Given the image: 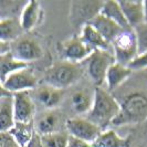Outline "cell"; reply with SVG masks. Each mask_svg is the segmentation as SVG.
I'll list each match as a JSON object with an SVG mask.
<instances>
[{
  "instance_id": "cell-1",
  "label": "cell",
  "mask_w": 147,
  "mask_h": 147,
  "mask_svg": "<svg viewBox=\"0 0 147 147\" xmlns=\"http://www.w3.org/2000/svg\"><path fill=\"white\" fill-rule=\"evenodd\" d=\"M118 101L105 88H95L92 109L88 113V119L97 125L102 131L113 123L119 113Z\"/></svg>"
},
{
  "instance_id": "cell-2",
  "label": "cell",
  "mask_w": 147,
  "mask_h": 147,
  "mask_svg": "<svg viewBox=\"0 0 147 147\" xmlns=\"http://www.w3.org/2000/svg\"><path fill=\"white\" fill-rule=\"evenodd\" d=\"M119 103L121 110L112 125L123 126L138 124L147 118V95L142 92H133L123 97Z\"/></svg>"
},
{
  "instance_id": "cell-3",
  "label": "cell",
  "mask_w": 147,
  "mask_h": 147,
  "mask_svg": "<svg viewBox=\"0 0 147 147\" xmlns=\"http://www.w3.org/2000/svg\"><path fill=\"white\" fill-rule=\"evenodd\" d=\"M82 75V69L78 63L66 61L58 62L47 71L44 75V84L55 88L64 90L71 86Z\"/></svg>"
},
{
  "instance_id": "cell-4",
  "label": "cell",
  "mask_w": 147,
  "mask_h": 147,
  "mask_svg": "<svg viewBox=\"0 0 147 147\" xmlns=\"http://www.w3.org/2000/svg\"><path fill=\"white\" fill-rule=\"evenodd\" d=\"M101 0H73L70 3L69 20L72 28L80 32V30L88 24L97 15H100L103 7Z\"/></svg>"
},
{
  "instance_id": "cell-5",
  "label": "cell",
  "mask_w": 147,
  "mask_h": 147,
  "mask_svg": "<svg viewBox=\"0 0 147 147\" xmlns=\"http://www.w3.org/2000/svg\"><path fill=\"white\" fill-rule=\"evenodd\" d=\"M85 61L88 78L96 88H101L105 83V75L109 67L115 63L112 50H94Z\"/></svg>"
},
{
  "instance_id": "cell-6",
  "label": "cell",
  "mask_w": 147,
  "mask_h": 147,
  "mask_svg": "<svg viewBox=\"0 0 147 147\" xmlns=\"http://www.w3.org/2000/svg\"><path fill=\"white\" fill-rule=\"evenodd\" d=\"M112 52L115 62L124 66H128L137 54V42L133 29L123 30L112 42Z\"/></svg>"
},
{
  "instance_id": "cell-7",
  "label": "cell",
  "mask_w": 147,
  "mask_h": 147,
  "mask_svg": "<svg viewBox=\"0 0 147 147\" xmlns=\"http://www.w3.org/2000/svg\"><path fill=\"white\" fill-rule=\"evenodd\" d=\"M10 54L16 60L29 64L30 62L41 59L43 50L36 40L30 38H20L11 43Z\"/></svg>"
},
{
  "instance_id": "cell-8",
  "label": "cell",
  "mask_w": 147,
  "mask_h": 147,
  "mask_svg": "<svg viewBox=\"0 0 147 147\" xmlns=\"http://www.w3.org/2000/svg\"><path fill=\"white\" fill-rule=\"evenodd\" d=\"M58 51L63 61L78 63V64L85 61L90 57V54L93 52L88 45H85L82 42L79 36H74L61 42L58 45Z\"/></svg>"
},
{
  "instance_id": "cell-9",
  "label": "cell",
  "mask_w": 147,
  "mask_h": 147,
  "mask_svg": "<svg viewBox=\"0 0 147 147\" xmlns=\"http://www.w3.org/2000/svg\"><path fill=\"white\" fill-rule=\"evenodd\" d=\"M65 128L70 136L91 144L102 132V129L94 123L88 121V118L82 117L69 118L65 122Z\"/></svg>"
},
{
  "instance_id": "cell-10",
  "label": "cell",
  "mask_w": 147,
  "mask_h": 147,
  "mask_svg": "<svg viewBox=\"0 0 147 147\" xmlns=\"http://www.w3.org/2000/svg\"><path fill=\"white\" fill-rule=\"evenodd\" d=\"M37 86V78L33 71L26 67L10 74L3 82V88L11 94L19 92H28Z\"/></svg>"
},
{
  "instance_id": "cell-11",
  "label": "cell",
  "mask_w": 147,
  "mask_h": 147,
  "mask_svg": "<svg viewBox=\"0 0 147 147\" xmlns=\"http://www.w3.org/2000/svg\"><path fill=\"white\" fill-rule=\"evenodd\" d=\"M16 123H31L36 112V106L28 92H19L12 95Z\"/></svg>"
},
{
  "instance_id": "cell-12",
  "label": "cell",
  "mask_w": 147,
  "mask_h": 147,
  "mask_svg": "<svg viewBox=\"0 0 147 147\" xmlns=\"http://www.w3.org/2000/svg\"><path fill=\"white\" fill-rule=\"evenodd\" d=\"M42 18V8L36 0H30L22 8L19 24L23 31L33 30L41 21Z\"/></svg>"
},
{
  "instance_id": "cell-13",
  "label": "cell",
  "mask_w": 147,
  "mask_h": 147,
  "mask_svg": "<svg viewBox=\"0 0 147 147\" xmlns=\"http://www.w3.org/2000/svg\"><path fill=\"white\" fill-rule=\"evenodd\" d=\"M64 97V90L55 88L50 85L43 84L37 90L36 98L39 103L48 111L55 110Z\"/></svg>"
},
{
  "instance_id": "cell-14",
  "label": "cell",
  "mask_w": 147,
  "mask_h": 147,
  "mask_svg": "<svg viewBox=\"0 0 147 147\" xmlns=\"http://www.w3.org/2000/svg\"><path fill=\"white\" fill-rule=\"evenodd\" d=\"M133 74V70L129 66H124L118 63H113L109 67L105 75V83L109 92H113L116 88H121L129 76Z\"/></svg>"
},
{
  "instance_id": "cell-15",
  "label": "cell",
  "mask_w": 147,
  "mask_h": 147,
  "mask_svg": "<svg viewBox=\"0 0 147 147\" xmlns=\"http://www.w3.org/2000/svg\"><path fill=\"white\" fill-rule=\"evenodd\" d=\"M88 24L92 26L102 36L104 40L107 41L110 44H112V42L115 40V38L123 31V29L119 26H117L115 22H113L101 13L96 16Z\"/></svg>"
},
{
  "instance_id": "cell-16",
  "label": "cell",
  "mask_w": 147,
  "mask_h": 147,
  "mask_svg": "<svg viewBox=\"0 0 147 147\" xmlns=\"http://www.w3.org/2000/svg\"><path fill=\"white\" fill-rule=\"evenodd\" d=\"M61 115L57 111H47L38 116L36 122V129L40 136L49 135L59 132Z\"/></svg>"
},
{
  "instance_id": "cell-17",
  "label": "cell",
  "mask_w": 147,
  "mask_h": 147,
  "mask_svg": "<svg viewBox=\"0 0 147 147\" xmlns=\"http://www.w3.org/2000/svg\"><path fill=\"white\" fill-rule=\"evenodd\" d=\"M79 38L92 51H94V50H112V45L107 41H105L102 38V36L90 24H85L80 30Z\"/></svg>"
},
{
  "instance_id": "cell-18",
  "label": "cell",
  "mask_w": 147,
  "mask_h": 147,
  "mask_svg": "<svg viewBox=\"0 0 147 147\" xmlns=\"http://www.w3.org/2000/svg\"><path fill=\"white\" fill-rule=\"evenodd\" d=\"M118 5L122 9L131 28H135L144 21L143 13V1H133V0H121Z\"/></svg>"
},
{
  "instance_id": "cell-19",
  "label": "cell",
  "mask_w": 147,
  "mask_h": 147,
  "mask_svg": "<svg viewBox=\"0 0 147 147\" xmlns=\"http://www.w3.org/2000/svg\"><path fill=\"white\" fill-rule=\"evenodd\" d=\"M15 123L12 95L0 98V133H8Z\"/></svg>"
},
{
  "instance_id": "cell-20",
  "label": "cell",
  "mask_w": 147,
  "mask_h": 147,
  "mask_svg": "<svg viewBox=\"0 0 147 147\" xmlns=\"http://www.w3.org/2000/svg\"><path fill=\"white\" fill-rule=\"evenodd\" d=\"M94 92L88 90H78L71 96V107L76 114H88L92 109Z\"/></svg>"
},
{
  "instance_id": "cell-21",
  "label": "cell",
  "mask_w": 147,
  "mask_h": 147,
  "mask_svg": "<svg viewBox=\"0 0 147 147\" xmlns=\"http://www.w3.org/2000/svg\"><path fill=\"white\" fill-rule=\"evenodd\" d=\"M100 13L105 16L106 18H109L113 22H115L123 30L132 29L129 27L127 20L125 19V16H124L122 9H121L119 5H118V1H114V0L104 1L103 7L101 9V12Z\"/></svg>"
},
{
  "instance_id": "cell-22",
  "label": "cell",
  "mask_w": 147,
  "mask_h": 147,
  "mask_svg": "<svg viewBox=\"0 0 147 147\" xmlns=\"http://www.w3.org/2000/svg\"><path fill=\"white\" fill-rule=\"evenodd\" d=\"M92 147H128V140L121 137L113 129H105L92 143Z\"/></svg>"
},
{
  "instance_id": "cell-23",
  "label": "cell",
  "mask_w": 147,
  "mask_h": 147,
  "mask_svg": "<svg viewBox=\"0 0 147 147\" xmlns=\"http://www.w3.org/2000/svg\"><path fill=\"white\" fill-rule=\"evenodd\" d=\"M9 134L13 138L19 147H26L34 134V125L31 123H15L13 127L9 131Z\"/></svg>"
},
{
  "instance_id": "cell-24",
  "label": "cell",
  "mask_w": 147,
  "mask_h": 147,
  "mask_svg": "<svg viewBox=\"0 0 147 147\" xmlns=\"http://www.w3.org/2000/svg\"><path fill=\"white\" fill-rule=\"evenodd\" d=\"M29 64L20 62L15 58H12V55L10 54V52L8 54L1 55L0 57V82L3 84V82L7 80V78L10 74L15 73L19 70L28 67Z\"/></svg>"
},
{
  "instance_id": "cell-25",
  "label": "cell",
  "mask_w": 147,
  "mask_h": 147,
  "mask_svg": "<svg viewBox=\"0 0 147 147\" xmlns=\"http://www.w3.org/2000/svg\"><path fill=\"white\" fill-rule=\"evenodd\" d=\"M20 24L13 19H6L0 21V41L9 42L16 41L20 33Z\"/></svg>"
},
{
  "instance_id": "cell-26",
  "label": "cell",
  "mask_w": 147,
  "mask_h": 147,
  "mask_svg": "<svg viewBox=\"0 0 147 147\" xmlns=\"http://www.w3.org/2000/svg\"><path fill=\"white\" fill-rule=\"evenodd\" d=\"M69 134L65 132H57L41 136L43 147H66Z\"/></svg>"
},
{
  "instance_id": "cell-27",
  "label": "cell",
  "mask_w": 147,
  "mask_h": 147,
  "mask_svg": "<svg viewBox=\"0 0 147 147\" xmlns=\"http://www.w3.org/2000/svg\"><path fill=\"white\" fill-rule=\"evenodd\" d=\"M133 31L137 42V54L140 55L147 52V22H143L136 26L133 28Z\"/></svg>"
},
{
  "instance_id": "cell-28",
  "label": "cell",
  "mask_w": 147,
  "mask_h": 147,
  "mask_svg": "<svg viewBox=\"0 0 147 147\" xmlns=\"http://www.w3.org/2000/svg\"><path fill=\"white\" fill-rule=\"evenodd\" d=\"M128 66L132 69L133 71H134V70H143V69L147 67V52L137 55V57L131 62V64Z\"/></svg>"
},
{
  "instance_id": "cell-29",
  "label": "cell",
  "mask_w": 147,
  "mask_h": 147,
  "mask_svg": "<svg viewBox=\"0 0 147 147\" xmlns=\"http://www.w3.org/2000/svg\"><path fill=\"white\" fill-rule=\"evenodd\" d=\"M66 147H92V144L88 143V142H84V140H79V138H75L73 136H70L69 135V140H67Z\"/></svg>"
},
{
  "instance_id": "cell-30",
  "label": "cell",
  "mask_w": 147,
  "mask_h": 147,
  "mask_svg": "<svg viewBox=\"0 0 147 147\" xmlns=\"http://www.w3.org/2000/svg\"><path fill=\"white\" fill-rule=\"evenodd\" d=\"M26 147H43L42 146V140H41V136L38 134V133H34L32 138L30 140V142L28 143V145Z\"/></svg>"
},
{
  "instance_id": "cell-31",
  "label": "cell",
  "mask_w": 147,
  "mask_h": 147,
  "mask_svg": "<svg viewBox=\"0 0 147 147\" xmlns=\"http://www.w3.org/2000/svg\"><path fill=\"white\" fill-rule=\"evenodd\" d=\"M10 48H11V43L0 41V57L5 55V54H8L10 52Z\"/></svg>"
},
{
  "instance_id": "cell-32",
  "label": "cell",
  "mask_w": 147,
  "mask_h": 147,
  "mask_svg": "<svg viewBox=\"0 0 147 147\" xmlns=\"http://www.w3.org/2000/svg\"><path fill=\"white\" fill-rule=\"evenodd\" d=\"M11 95H13V94H11L10 92H8L7 90L3 88V84L0 82V98L6 97V96H11Z\"/></svg>"
},
{
  "instance_id": "cell-33",
  "label": "cell",
  "mask_w": 147,
  "mask_h": 147,
  "mask_svg": "<svg viewBox=\"0 0 147 147\" xmlns=\"http://www.w3.org/2000/svg\"><path fill=\"white\" fill-rule=\"evenodd\" d=\"M143 13H144V21L147 22V0L143 1Z\"/></svg>"
}]
</instances>
